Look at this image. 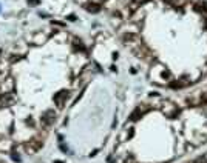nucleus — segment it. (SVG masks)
Returning a JSON list of instances; mask_svg holds the SVG:
<instances>
[{
    "label": "nucleus",
    "instance_id": "7",
    "mask_svg": "<svg viewBox=\"0 0 207 163\" xmlns=\"http://www.w3.org/2000/svg\"><path fill=\"white\" fill-rule=\"evenodd\" d=\"M73 48H74V49H81V51H83V49H85V48H83V43L81 40H78V39L73 42Z\"/></svg>",
    "mask_w": 207,
    "mask_h": 163
},
{
    "label": "nucleus",
    "instance_id": "5",
    "mask_svg": "<svg viewBox=\"0 0 207 163\" xmlns=\"http://www.w3.org/2000/svg\"><path fill=\"white\" fill-rule=\"evenodd\" d=\"M164 2H166L167 5H172L173 8H182L187 0H164Z\"/></svg>",
    "mask_w": 207,
    "mask_h": 163
},
{
    "label": "nucleus",
    "instance_id": "2",
    "mask_svg": "<svg viewBox=\"0 0 207 163\" xmlns=\"http://www.w3.org/2000/svg\"><path fill=\"white\" fill-rule=\"evenodd\" d=\"M42 145H43V143H42L39 139H31V140L25 145V149H26L28 152H37V151L42 148Z\"/></svg>",
    "mask_w": 207,
    "mask_h": 163
},
{
    "label": "nucleus",
    "instance_id": "9",
    "mask_svg": "<svg viewBox=\"0 0 207 163\" xmlns=\"http://www.w3.org/2000/svg\"><path fill=\"white\" fill-rule=\"evenodd\" d=\"M11 159H12L14 162H20V157H19L17 152H12V154H11Z\"/></svg>",
    "mask_w": 207,
    "mask_h": 163
},
{
    "label": "nucleus",
    "instance_id": "6",
    "mask_svg": "<svg viewBox=\"0 0 207 163\" xmlns=\"http://www.w3.org/2000/svg\"><path fill=\"white\" fill-rule=\"evenodd\" d=\"M145 2H148V0H131V12L133 11H136V6H139V5H142V3H145Z\"/></svg>",
    "mask_w": 207,
    "mask_h": 163
},
{
    "label": "nucleus",
    "instance_id": "11",
    "mask_svg": "<svg viewBox=\"0 0 207 163\" xmlns=\"http://www.w3.org/2000/svg\"><path fill=\"white\" fill-rule=\"evenodd\" d=\"M68 20H71V22H74V20H76V17H74V15H70V17H68Z\"/></svg>",
    "mask_w": 207,
    "mask_h": 163
},
{
    "label": "nucleus",
    "instance_id": "4",
    "mask_svg": "<svg viewBox=\"0 0 207 163\" xmlns=\"http://www.w3.org/2000/svg\"><path fill=\"white\" fill-rule=\"evenodd\" d=\"M85 9H87L88 12L96 14V12H99V11H101V6H99L97 3H87V5H85Z\"/></svg>",
    "mask_w": 207,
    "mask_h": 163
},
{
    "label": "nucleus",
    "instance_id": "8",
    "mask_svg": "<svg viewBox=\"0 0 207 163\" xmlns=\"http://www.w3.org/2000/svg\"><path fill=\"white\" fill-rule=\"evenodd\" d=\"M189 163H207V156H200V157H196L195 160H192Z\"/></svg>",
    "mask_w": 207,
    "mask_h": 163
},
{
    "label": "nucleus",
    "instance_id": "1",
    "mask_svg": "<svg viewBox=\"0 0 207 163\" xmlns=\"http://www.w3.org/2000/svg\"><path fill=\"white\" fill-rule=\"evenodd\" d=\"M40 122H42V125H45V126H51L53 123L56 122V112H54L53 109L45 111V112L42 114Z\"/></svg>",
    "mask_w": 207,
    "mask_h": 163
},
{
    "label": "nucleus",
    "instance_id": "3",
    "mask_svg": "<svg viewBox=\"0 0 207 163\" xmlns=\"http://www.w3.org/2000/svg\"><path fill=\"white\" fill-rule=\"evenodd\" d=\"M67 99H68V91H60V92L54 94V97H53V100L57 105V108H64V103H65Z\"/></svg>",
    "mask_w": 207,
    "mask_h": 163
},
{
    "label": "nucleus",
    "instance_id": "10",
    "mask_svg": "<svg viewBox=\"0 0 207 163\" xmlns=\"http://www.w3.org/2000/svg\"><path fill=\"white\" fill-rule=\"evenodd\" d=\"M28 3H31V5H39V0H28Z\"/></svg>",
    "mask_w": 207,
    "mask_h": 163
}]
</instances>
